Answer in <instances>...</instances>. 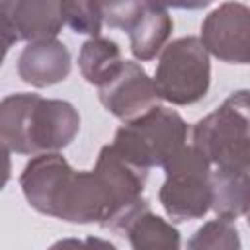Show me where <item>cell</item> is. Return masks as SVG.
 Masks as SVG:
<instances>
[{
    "label": "cell",
    "mask_w": 250,
    "mask_h": 250,
    "mask_svg": "<svg viewBox=\"0 0 250 250\" xmlns=\"http://www.w3.org/2000/svg\"><path fill=\"white\" fill-rule=\"evenodd\" d=\"M0 16L14 29L18 41H49L62 27L61 0H0Z\"/></svg>",
    "instance_id": "obj_9"
},
{
    "label": "cell",
    "mask_w": 250,
    "mask_h": 250,
    "mask_svg": "<svg viewBox=\"0 0 250 250\" xmlns=\"http://www.w3.org/2000/svg\"><path fill=\"white\" fill-rule=\"evenodd\" d=\"M174 21L170 14L162 8H152L145 4L139 20L127 31L131 39V51L139 61H150L166 43Z\"/></svg>",
    "instance_id": "obj_12"
},
{
    "label": "cell",
    "mask_w": 250,
    "mask_h": 250,
    "mask_svg": "<svg viewBox=\"0 0 250 250\" xmlns=\"http://www.w3.org/2000/svg\"><path fill=\"white\" fill-rule=\"evenodd\" d=\"M217 170H250L248 92H232L193 127V145Z\"/></svg>",
    "instance_id": "obj_4"
},
{
    "label": "cell",
    "mask_w": 250,
    "mask_h": 250,
    "mask_svg": "<svg viewBox=\"0 0 250 250\" xmlns=\"http://www.w3.org/2000/svg\"><path fill=\"white\" fill-rule=\"evenodd\" d=\"M156 94L174 105L205 98L211 84L209 53L199 37H180L164 47L152 78Z\"/></svg>",
    "instance_id": "obj_5"
},
{
    "label": "cell",
    "mask_w": 250,
    "mask_h": 250,
    "mask_svg": "<svg viewBox=\"0 0 250 250\" xmlns=\"http://www.w3.org/2000/svg\"><path fill=\"white\" fill-rule=\"evenodd\" d=\"M98 98L109 113L123 121H129L158 105L160 100L152 78H148L145 68L133 61H123L119 72L98 88Z\"/></svg>",
    "instance_id": "obj_8"
},
{
    "label": "cell",
    "mask_w": 250,
    "mask_h": 250,
    "mask_svg": "<svg viewBox=\"0 0 250 250\" xmlns=\"http://www.w3.org/2000/svg\"><path fill=\"white\" fill-rule=\"evenodd\" d=\"M201 43L225 62H248V8L227 2L213 10L201 23Z\"/></svg>",
    "instance_id": "obj_7"
},
{
    "label": "cell",
    "mask_w": 250,
    "mask_h": 250,
    "mask_svg": "<svg viewBox=\"0 0 250 250\" xmlns=\"http://www.w3.org/2000/svg\"><path fill=\"white\" fill-rule=\"evenodd\" d=\"M188 125L174 109L154 105L117 129L111 148L129 164L148 170L164 166L184 145Z\"/></svg>",
    "instance_id": "obj_3"
},
{
    "label": "cell",
    "mask_w": 250,
    "mask_h": 250,
    "mask_svg": "<svg viewBox=\"0 0 250 250\" xmlns=\"http://www.w3.org/2000/svg\"><path fill=\"white\" fill-rule=\"evenodd\" d=\"M23 82L43 88L64 80L70 72V55L66 47L55 39L29 43L18 64Z\"/></svg>",
    "instance_id": "obj_10"
},
{
    "label": "cell",
    "mask_w": 250,
    "mask_h": 250,
    "mask_svg": "<svg viewBox=\"0 0 250 250\" xmlns=\"http://www.w3.org/2000/svg\"><path fill=\"white\" fill-rule=\"evenodd\" d=\"M164 172L166 180L158 197L172 221L199 219L211 209V164L195 146L184 145L164 164Z\"/></svg>",
    "instance_id": "obj_6"
},
{
    "label": "cell",
    "mask_w": 250,
    "mask_h": 250,
    "mask_svg": "<svg viewBox=\"0 0 250 250\" xmlns=\"http://www.w3.org/2000/svg\"><path fill=\"white\" fill-rule=\"evenodd\" d=\"M213 0H145V4L152 8H184V10H197L203 6H209Z\"/></svg>",
    "instance_id": "obj_17"
},
{
    "label": "cell",
    "mask_w": 250,
    "mask_h": 250,
    "mask_svg": "<svg viewBox=\"0 0 250 250\" xmlns=\"http://www.w3.org/2000/svg\"><path fill=\"white\" fill-rule=\"evenodd\" d=\"M10 170H12V162H10V154L8 148L4 145H0V189L6 186V182L10 180Z\"/></svg>",
    "instance_id": "obj_19"
},
{
    "label": "cell",
    "mask_w": 250,
    "mask_h": 250,
    "mask_svg": "<svg viewBox=\"0 0 250 250\" xmlns=\"http://www.w3.org/2000/svg\"><path fill=\"white\" fill-rule=\"evenodd\" d=\"M16 41H18V37H16L14 29H12V27L6 23V20L0 16V66H2V62H4L6 53L10 51V47H12Z\"/></svg>",
    "instance_id": "obj_18"
},
{
    "label": "cell",
    "mask_w": 250,
    "mask_h": 250,
    "mask_svg": "<svg viewBox=\"0 0 250 250\" xmlns=\"http://www.w3.org/2000/svg\"><path fill=\"white\" fill-rule=\"evenodd\" d=\"M213 205L219 217L234 221L248 211V170H211Z\"/></svg>",
    "instance_id": "obj_14"
},
{
    "label": "cell",
    "mask_w": 250,
    "mask_h": 250,
    "mask_svg": "<svg viewBox=\"0 0 250 250\" xmlns=\"http://www.w3.org/2000/svg\"><path fill=\"white\" fill-rule=\"evenodd\" d=\"M78 66L82 76L90 84H96L100 88L109 82L123 66L121 49L115 41L96 35L82 45L78 55Z\"/></svg>",
    "instance_id": "obj_13"
},
{
    "label": "cell",
    "mask_w": 250,
    "mask_h": 250,
    "mask_svg": "<svg viewBox=\"0 0 250 250\" xmlns=\"http://www.w3.org/2000/svg\"><path fill=\"white\" fill-rule=\"evenodd\" d=\"M102 21L107 27L129 31L139 20L145 0H100Z\"/></svg>",
    "instance_id": "obj_16"
},
{
    "label": "cell",
    "mask_w": 250,
    "mask_h": 250,
    "mask_svg": "<svg viewBox=\"0 0 250 250\" xmlns=\"http://www.w3.org/2000/svg\"><path fill=\"white\" fill-rule=\"evenodd\" d=\"M113 230H121L127 234L133 248H178L180 246V234L178 230L162 221L158 215H154L146 203V199H141L131 211H127L113 227Z\"/></svg>",
    "instance_id": "obj_11"
},
{
    "label": "cell",
    "mask_w": 250,
    "mask_h": 250,
    "mask_svg": "<svg viewBox=\"0 0 250 250\" xmlns=\"http://www.w3.org/2000/svg\"><path fill=\"white\" fill-rule=\"evenodd\" d=\"M80 129L72 104L39 94H12L0 102V145L18 154L57 152Z\"/></svg>",
    "instance_id": "obj_2"
},
{
    "label": "cell",
    "mask_w": 250,
    "mask_h": 250,
    "mask_svg": "<svg viewBox=\"0 0 250 250\" xmlns=\"http://www.w3.org/2000/svg\"><path fill=\"white\" fill-rule=\"evenodd\" d=\"M146 172L105 145L92 172H76L59 152L33 154L20 176V186L29 205L43 215L111 229L143 199Z\"/></svg>",
    "instance_id": "obj_1"
},
{
    "label": "cell",
    "mask_w": 250,
    "mask_h": 250,
    "mask_svg": "<svg viewBox=\"0 0 250 250\" xmlns=\"http://www.w3.org/2000/svg\"><path fill=\"white\" fill-rule=\"evenodd\" d=\"M61 18L76 33H88L92 37L100 35L104 25L100 0H61Z\"/></svg>",
    "instance_id": "obj_15"
}]
</instances>
